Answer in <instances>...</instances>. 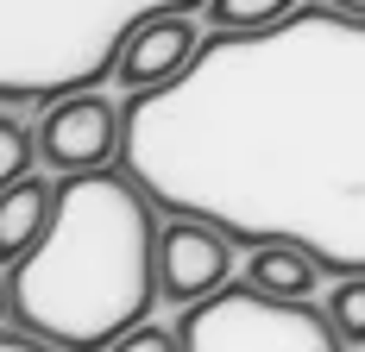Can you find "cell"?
I'll return each mask as SVG.
<instances>
[{
    "label": "cell",
    "instance_id": "obj_7",
    "mask_svg": "<svg viewBox=\"0 0 365 352\" xmlns=\"http://www.w3.org/2000/svg\"><path fill=\"white\" fill-rule=\"evenodd\" d=\"M51 214H57V182H44V176L6 182L0 189V258L32 252L44 239V227H51Z\"/></svg>",
    "mask_w": 365,
    "mask_h": 352
},
{
    "label": "cell",
    "instance_id": "obj_6",
    "mask_svg": "<svg viewBox=\"0 0 365 352\" xmlns=\"http://www.w3.org/2000/svg\"><path fill=\"white\" fill-rule=\"evenodd\" d=\"M195 51H202V26L189 19V13H151L139 19L133 32L120 38V51H113V82H126V95H145V88H164V82H177L189 63H195Z\"/></svg>",
    "mask_w": 365,
    "mask_h": 352
},
{
    "label": "cell",
    "instance_id": "obj_10",
    "mask_svg": "<svg viewBox=\"0 0 365 352\" xmlns=\"http://www.w3.org/2000/svg\"><path fill=\"white\" fill-rule=\"evenodd\" d=\"M32 164H44L38 126H26L19 113H6V120H0V189H6V182H26Z\"/></svg>",
    "mask_w": 365,
    "mask_h": 352
},
{
    "label": "cell",
    "instance_id": "obj_9",
    "mask_svg": "<svg viewBox=\"0 0 365 352\" xmlns=\"http://www.w3.org/2000/svg\"><path fill=\"white\" fill-rule=\"evenodd\" d=\"M296 6L302 0H202V19H208V32H258V26H277Z\"/></svg>",
    "mask_w": 365,
    "mask_h": 352
},
{
    "label": "cell",
    "instance_id": "obj_1",
    "mask_svg": "<svg viewBox=\"0 0 365 352\" xmlns=\"http://www.w3.org/2000/svg\"><path fill=\"white\" fill-rule=\"evenodd\" d=\"M120 170L246 252L302 246L328 277H365V19L309 0L208 32L177 82L126 95Z\"/></svg>",
    "mask_w": 365,
    "mask_h": 352
},
{
    "label": "cell",
    "instance_id": "obj_8",
    "mask_svg": "<svg viewBox=\"0 0 365 352\" xmlns=\"http://www.w3.org/2000/svg\"><path fill=\"white\" fill-rule=\"evenodd\" d=\"M322 258H309L302 246H258L252 258H246V277L252 289H264V296H284V302H315V289H322Z\"/></svg>",
    "mask_w": 365,
    "mask_h": 352
},
{
    "label": "cell",
    "instance_id": "obj_11",
    "mask_svg": "<svg viewBox=\"0 0 365 352\" xmlns=\"http://www.w3.org/2000/svg\"><path fill=\"white\" fill-rule=\"evenodd\" d=\"M322 309L334 315V327H340L346 346H365V277H334Z\"/></svg>",
    "mask_w": 365,
    "mask_h": 352
},
{
    "label": "cell",
    "instance_id": "obj_2",
    "mask_svg": "<svg viewBox=\"0 0 365 352\" xmlns=\"http://www.w3.org/2000/svg\"><path fill=\"white\" fill-rule=\"evenodd\" d=\"M158 239L164 208L120 164L57 176V214L44 239L0 271V315L13 333L57 352L120 346L164 302Z\"/></svg>",
    "mask_w": 365,
    "mask_h": 352
},
{
    "label": "cell",
    "instance_id": "obj_13",
    "mask_svg": "<svg viewBox=\"0 0 365 352\" xmlns=\"http://www.w3.org/2000/svg\"><path fill=\"white\" fill-rule=\"evenodd\" d=\"M6 352H57V346H44L32 333H13V327H6Z\"/></svg>",
    "mask_w": 365,
    "mask_h": 352
},
{
    "label": "cell",
    "instance_id": "obj_14",
    "mask_svg": "<svg viewBox=\"0 0 365 352\" xmlns=\"http://www.w3.org/2000/svg\"><path fill=\"white\" fill-rule=\"evenodd\" d=\"M328 6H340V13H359V19H365V0H328Z\"/></svg>",
    "mask_w": 365,
    "mask_h": 352
},
{
    "label": "cell",
    "instance_id": "obj_5",
    "mask_svg": "<svg viewBox=\"0 0 365 352\" xmlns=\"http://www.w3.org/2000/svg\"><path fill=\"white\" fill-rule=\"evenodd\" d=\"M158 277L170 309H195L233 283V239L215 220L195 214H164V239H158Z\"/></svg>",
    "mask_w": 365,
    "mask_h": 352
},
{
    "label": "cell",
    "instance_id": "obj_3",
    "mask_svg": "<svg viewBox=\"0 0 365 352\" xmlns=\"http://www.w3.org/2000/svg\"><path fill=\"white\" fill-rule=\"evenodd\" d=\"M182 352H346L340 327L315 302H284L252 283H227L220 296L177 315Z\"/></svg>",
    "mask_w": 365,
    "mask_h": 352
},
{
    "label": "cell",
    "instance_id": "obj_12",
    "mask_svg": "<svg viewBox=\"0 0 365 352\" xmlns=\"http://www.w3.org/2000/svg\"><path fill=\"white\" fill-rule=\"evenodd\" d=\"M108 352H182V340H177V327H170V333H164V327H133V333H126V340H120V346H108Z\"/></svg>",
    "mask_w": 365,
    "mask_h": 352
},
{
    "label": "cell",
    "instance_id": "obj_4",
    "mask_svg": "<svg viewBox=\"0 0 365 352\" xmlns=\"http://www.w3.org/2000/svg\"><path fill=\"white\" fill-rule=\"evenodd\" d=\"M38 145H44V170L82 176V170H113L120 145H126V101L108 95H63L38 113Z\"/></svg>",
    "mask_w": 365,
    "mask_h": 352
}]
</instances>
